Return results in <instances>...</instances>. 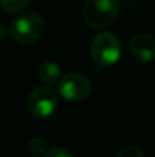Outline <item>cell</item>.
I'll return each mask as SVG.
<instances>
[{
	"label": "cell",
	"instance_id": "6da1fadb",
	"mask_svg": "<svg viewBox=\"0 0 155 157\" xmlns=\"http://www.w3.org/2000/svg\"><path fill=\"white\" fill-rule=\"evenodd\" d=\"M118 11V0H85L82 6V18L92 29H103L115 21Z\"/></svg>",
	"mask_w": 155,
	"mask_h": 157
},
{
	"label": "cell",
	"instance_id": "30bf717a",
	"mask_svg": "<svg viewBox=\"0 0 155 157\" xmlns=\"http://www.w3.org/2000/svg\"><path fill=\"white\" fill-rule=\"evenodd\" d=\"M115 157H146V156L137 146H133V145H126V146L121 147V149L118 150Z\"/></svg>",
	"mask_w": 155,
	"mask_h": 157
},
{
	"label": "cell",
	"instance_id": "8992f818",
	"mask_svg": "<svg viewBox=\"0 0 155 157\" xmlns=\"http://www.w3.org/2000/svg\"><path fill=\"white\" fill-rule=\"evenodd\" d=\"M129 51L140 62H151L155 58V37L151 35H136L129 41Z\"/></svg>",
	"mask_w": 155,
	"mask_h": 157
},
{
	"label": "cell",
	"instance_id": "7a4b0ae2",
	"mask_svg": "<svg viewBox=\"0 0 155 157\" xmlns=\"http://www.w3.org/2000/svg\"><path fill=\"white\" fill-rule=\"evenodd\" d=\"M45 30L44 19L36 13H23L10 25V33L19 44H33L41 39Z\"/></svg>",
	"mask_w": 155,
	"mask_h": 157
},
{
	"label": "cell",
	"instance_id": "7c38bea8",
	"mask_svg": "<svg viewBox=\"0 0 155 157\" xmlns=\"http://www.w3.org/2000/svg\"><path fill=\"white\" fill-rule=\"evenodd\" d=\"M4 37H5V29H4V26H3V24L0 22V40H3Z\"/></svg>",
	"mask_w": 155,
	"mask_h": 157
},
{
	"label": "cell",
	"instance_id": "9c48e42d",
	"mask_svg": "<svg viewBox=\"0 0 155 157\" xmlns=\"http://www.w3.org/2000/svg\"><path fill=\"white\" fill-rule=\"evenodd\" d=\"M29 150L33 155H43L47 150V142L41 136H34L29 142Z\"/></svg>",
	"mask_w": 155,
	"mask_h": 157
},
{
	"label": "cell",
	"instance_id": "8fae6325",
	"mask_svg": "<svg viewBox=\"0 0 155 157\" xmlns=\"http://www.w3.org/2000/svg\"><path fill=\"white\" fill-rule=\"evenodd\" d=\"M43 157H73L71 152L66 147L62 146H56V147H51V149H47L43 153Z\"/></svg>",
	"mask_w": 155,
	"mask_h": 157
},
{
	"label": "cell",
	"instance_id": "277c9868",
	"mask_svg": "<svg viewBox=\"0 0 155 157\" xmlns=\"http://www.w3.org/2000/svg\"><path fill=\"white\" fill-rule=\"evenodd\" d=\"M58 92L49 86H41L29 94L26 101L27 110L37 119L51 117L58 109Z\"/></svg>",
	"mask_w": 155,
	"mask_h": 157
},
{
	"label": "cell",
	"instance_id": "5b68a950",
	"mask_svg": "<svg viewBox=\"0 0 155 157\" xmlns=\"http://www.w3.org/2000/svg\"><path fill=\"white\" fill-rule=\"evenodd\" d=\"M58 83H59L58 92L62 95L63 99L69 102H82L89 97L91 90H92L89 78L77 72L67 73Z\"/></svg>",
	"mask_w": 155,
	"mask_h": 157
},
{
	"label": "cell",
	"instance_id": "ba28073f",
	"mask_svg": "<svg viewBox=\"0 0 155 157\" xmlns=\"http://www.w3.org/2000/svg\"><path fill=\"white\" fill-rule=\"evenodd\" d=\"M30 0H0V6L7 14L22 13L27 7Z\"/></svg>",
	"mask_w": 155,
	"mask_h": 157
},
{
	"label": "cell",
	"instance_id": "3957f363",
	"mask_svg": "<svg viewBox=\"0 0 155 157\" xmlns=\"http://www.w3.org/2000/svg\"><path fill=\"white\" fill-rule=\"evenodd\" d=\"M91 54L98 65L111 66L121 58L120 39L111 32H102L93 39Z\"/></svg>",
	"mask_w": 155,
	"mask_h": 157
},
{
	"label": "cell",
	"instance_id": "52a82bcc",
	"mask_svg": "<svg viewBox=\"0 0 155 157\" xmlns=\"http://www.w3.org/2000/svg\"><path fill=\"white\" fill-rule=\"evenodd\" d=\"M60 66L55 61H44L38 68V78L45 86H51L60 80Z\"/></svg>",
	"mask_w": 155,
	"mask_h": 157
}]
</instances>
